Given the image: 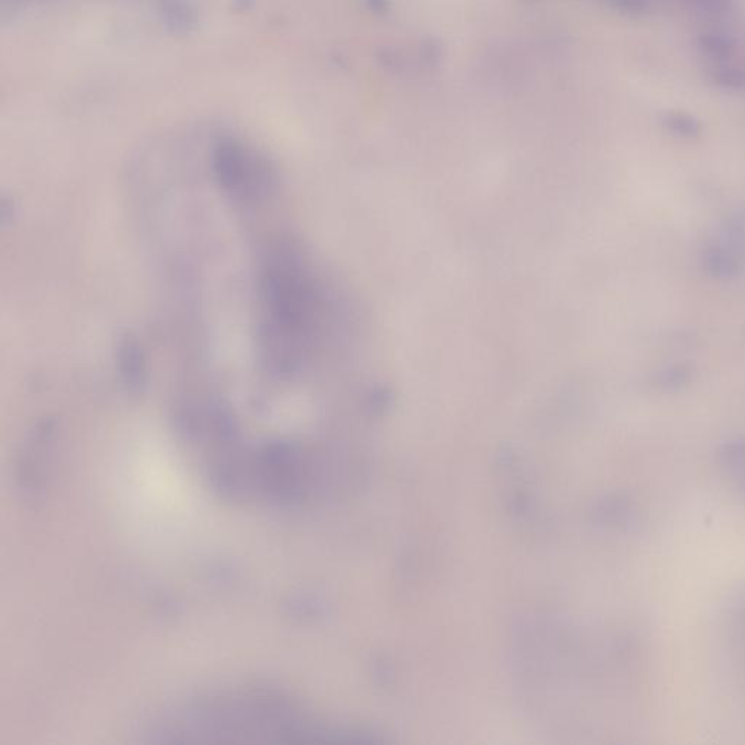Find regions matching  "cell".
<instances>
[{"label": "cell", "instance_id": "cell-2", "mask_svg": "<svg viewBox=\"0 0 745 745\" xmlns=\"http://www.w3.org/2000/svg\"><path fill=\"white\" fill-rule=\"evenodd\" d=\"M214 168L221 189L245 203H255L271 191V170L267 163L250 148L235 141L219 146L214 155Z\"/></svg>", "mask_w": 745, "mask_h": 745}, {"label": "cell", "instance_id": "cell-5", "mask_svg": "<svg viewBox=\"0 0 745 745\" xmlns=\"http://www.w3.org/2000/svg\"><path fill=\"white\" fill-rule=\"evenodd\" d=\"M713 82L722 89L732 92L745 91V67L725 62L715 66L712 70Z\"/></svg>", "mask_w": 745, "mask_h": 745}, {"label": "cell", "instance_id": "cell-6", "mask_svg": "<svg viewBox=\"0 0 745 745\" xmlns=\"http://www.w3.org/2000/svg\"><path fill=\"white\" fill-rule=\"evenodd\" d=\"M662 126L679 138H696L700 133V123L686 113H667L662 116Z\"/></svg>", "mask_w": 745, "mask_h": 745}, {"label": "cell", "instance_id": "cell-8", "mask_svg": "<svg viewBox=\"0 0 745 745\" xmlns=\"http://www.w3.org/2000/svg\"><path fill=\"white\" fill-rule=\"evenodd\" d=\"M691 6L705 14H724L731 7L732 0H688Z\"/></svg>", "mask_w": 745, "mask_h": 745}, {"label": "cell", "instance_id": "cell-1", "mask_svg": "<svg viewBox=\"0 0 745 745\" xmlns=\"http://www.w3.org/2000/svg\"><path fill=\"white\" fill-rule=\"evenodd\" d=\"M299 262L291 250L277 248L268 253L260 272L262 344L272 369L293 366L308 322L311 293Z\"/></svg>", "mask_w": 745, "mask_h": 745}, {"label": "cell", "instance_id": "cell-3", "mask_svg": "<svg viewBox=\"0 0 745 745\" xmlns=\"http://www.w3.org/2000/svg\"><path fill=\"white\" fill-rule=\"evenodd\" d=\"M705 267L710 274L720 279H731L742 270L741 250L739 245L717 243L705 252Z\"/></svg>", "mask_w": 745, "mask_h": 745}, {"label": "cell", "instance_id": "cell-9", "mask_svg": "<svg viewBox=\"0 0 745 745\" xmlns=\"http://www.w3.org/2000/svg\"><path fill=\"white\" fill-rule=\"evenodd\" d=\"M613 7L625 14L640 15L648 11V0H608Z\"/></svg>", "mask_w": 745, "mask_h": 745}, {"label": "cell", "instance_id": "cell-4", "mask_svg": "<svg viewBox=\"0 0 745 745\" xmlns=\"http://www.w3.org/2000/svg\"><path fill=\"white\" fill-rule=\"evenodd\" d=\"M699 50L706 58L712 60L715 65L730 60L735 50V44L731 36L720 31H709L699 36Z\"/></svg>", "mask_w": 745, "mask_h": 745}, {"label": "cell", "instance_id": "cell-7", "mask_svg": "<svg viewBox=\"0 0 745 745\" xmlns=\"http://www.w3.org/2000/svg\"><path fill=\"white\" fill-rule=\"evenodd\" d=\"M689 377H690V372L686 367H669V369L662 370L655 382L664 389H679L688 383Z\"/></svg>", "mask_w": 745, "mask_h": 745}]
</instances>
